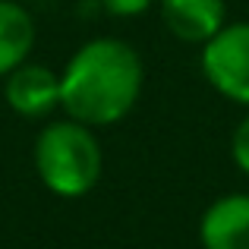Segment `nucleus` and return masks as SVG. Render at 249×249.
<instances>
[{"mask_svg": "<svg viewBox=\"0 0 249 249\" xmlns=\"http://www.w3.org/2000/svg\"><path fill=\"white\" fill-rule=\"evenodd\" d=\"M145 63L129 41L101 35L76 48L60 70V107L85 126H114L136 107Z\"/></svg>", "mask_w": 249, "mask_h": 249, "instance_id": "nucleus-1", "label": "nucleus"}, {"mask_svg": "<svg viewBox=\"0 0 249 249\" xmlns=\"http://www.w3.org/2000/svg\"><path fill=\"white\" fill-rule=\"evenodd\" d=\"M32 161L44 189L60 199H79L91 193L104 174V148L95 126H85L73 117L44 123L35 136Z\"/></svg>", "mask_w": 249, "mask_h": 249, "instance_id": "nucleus-2", "label": "nucleus"}, {"mask_svg": "<svg viewBox=\"0 0 249 249\" xmlns=\"http://www.w3.org/2000/svg\"><path fill=\"white\" fill-rule=\"evenodd\" d=\"M202 76L221 98L249 107V22H227L202 44Z\"/></svg>", "mask_w": 249, "mask_h": 249, "instance_id": "nucleus-3", "label": "nucleus"}, {"mask_svg": "<svg viewBox=\"0 0 249 249\" xmlns=\"http://www.w3.org/2000/svg\"><path fill=\"white\" fill-rule=\"evenodd\" d=\"M3 98L13 114L25 120H44L60 107V73L25 60L3 76Z\"/></svg>", "mask_w": 249, "mask_h": 249, "instance_id": "nucleus-4", "label": "nucleus"}, {"mask_svg": "<svg viewBox=\"0 0 249 249\" xmlns=\"http://www.w3.org/2000/svg\"><path fill=\"white\" fill-rule=\"evenodd\" d=\"M202 249H249V193L218 196L199 218Z\"/></svg>", "mask_w": 249, "mask_h": 249, "instance_id": "nucleus-5", "label": "nucleus"}, {"mask_svg": "<svg viewBox=\"0 0 249 249\" xmlns=\"http://www.w3.org/2000/svg\"><path fill=\"white\" fill-rule=\"evenodd\" d=\"M164 29L183 44H205L227 25V0H158Z\"/></svg>", "mask_w": 249, "mask_h": 249, "instance_id": "nucleus-6", "label": "nucleus"}, {"mask_svg": "<svg viewBox=\"0 0 249 249\" xmlns=\"http://www.w3.org/2000/svg\"><path fill=\"white\" fill-rule=\"evenodd\" d=\"M35 48V19L16 0H0V79L29 60Z\"/></svg>", "mask_w": 249, "mask_h": 249, "instance_id": "nucleus-7", "label": "nucleus"}, {"mask_svg": "<svg viewBox=\"0 0 249 249\" xmlns=\"http://www.w3.org/2000/svg\"><path fill=\"white\" fill-rule=\"evenodd\" d=\"M231 158H233V164L249 177V114L233 126V133H231Z\"/></svg>", "mask_w": 249, "mask_h": 249, "instance_id": "nucleus-8", "label": "nucleus"}, {"mask_svg": "<svg viewBox=\"0 0 249 249\" xmlns=\"http://www.w3.org/2000/svg\"><path fill=\"white\" fill-rule=\"evenodd\" d=\"M155 0H101V6L110 13V16H120V19H133L142 16V13L152 6Z\"/></svg>", "mask_w": 249, "mask_h": 249, "instance_id": "nucleus-9", "label": "nucleus"}]
</instances>
